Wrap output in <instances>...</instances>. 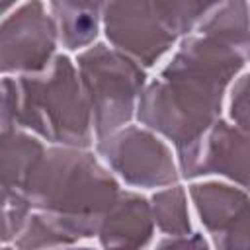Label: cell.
Returning a JSON list of instances; mask_svg holds the SVG:
<instances>
[{
  "label": "cell",
  "mask_w": 250,
  "mask_h": 250,
  "mask_svg": "<svg viewBox=\"0 0 250 250\" xmlns=\"http://www.w3.org/2000/svg\"><path fill=\"white\" fill-rule=\"evenodd\" d=\"M246 62L250 57L225 39L205 33L184 37L170 62L145 86L139 123L172 141L176 154L191 150L221 119L225 92Z\"/></svg>",
  "instance_id": "1"
},
{
  "label": "cell",
  "mask_w": 250,
  "mask_h": 250,
  "mask_svg": "<svg viewBox=\"0 0 250 250\" xmlns=\"http://www.w3.org/2000/svg\"><path fill=\"white\" fill-rule=\"evenodd\" d=\"M14 129H27L53 145L92 146V109L78 66L66 55H57L41 72L4 74L2 133Z\"/></svg>",
  "instance_id": "2"
},
{
  "label": "cell",
  "mask_w": 250,
  "mask_h": 250,
  "mask_svg": "<svg viewBox=\"0 0 250 250\" xmlns=\"http://www.w3.org/2000/svg\"><path fill=\"white\" fill-rule=\"evenodd\" d=\"M115 174L82 146H47L20 195L33 211L64 225L78 240L98 234L105 211L119 195Z\"/></svg>",
  "instance_id": "3"
},
{
  "label": "cell",
  "mask_w": 250,
  "mask_h": 250,
  "mask_svg": "<svg viewBox=\"0 0 250 250\" xmlns=\"http://www.w3.org/2000/svg\"><path fill=\"white\" fill-rule=\"evenodd\" d=\"M76 66L92 109L96 141L129 125L146 86L143 64L113 45L94 43L78 53Z\"/></svg>",
  "instance_id": "4"
},
{
  "label": "cell",
  "mask_w": 250,
  "mask_h": 250,
  "mask_svg": "<svg viewBox=\"0 0 250 250\" xmlns=\"http://www.w3.org/2000/svg\"><path fill=\"white\" fill-rule=\"evenodd\" d=\"M96 150L107 168L129 186L166 188L178 180L180 166L170 146L145 125H125L98 139Z\"/></svg>",
  "instance_id": "5"
},
{
  "label": "cell",
  "mask_w": 250,
  "mask_h": 250,
  "mask_svg": "<svg viewBox=\"0 0 250 250\" xmlns=\"http://www.w3.org/2000/svg\"><path fill=\"white\" fill-rule=\"evenodd\" d=\"M102 23L107 41L143 66L156 64L178 41L156 0H107Z\"/></svg>",
  "instance_id": "6"
},
{
  "label": "cell",
  "mask_w": 250,
  "mask_h": 250,
  "mask_svg": "<svg viewBox=\"0 0 250 250\" xmlns=\"http://www.w3.org/2000/svg\"><path fill=\"white\" fill-rule=\"evenodd\" d=\"M59 27L41 0H25L2 21L4 74H31L45 70L57 57Z\"/></svg>",
  "instance_id": "7"
},
{
  "label": "cell",
  "mask_w": 250,
  "mask_h": 250,
  "mask_svg": "<svg viewBox=\"0 0 250 250\" xmlns=\"http://www.w3.org/2000/svg\"><path fill=\"white\" fill-rule=\"evenodd\" d=\"M184 178L219 174L250 193V131L219 119L203 141L178 154Z\"/></svg>",
  "instance_id": "8"
},
{
  "label": "cell",
  "mask_w": 250,
  "mask_h": 250,
  "mask_svg": "<svg viewBox=\"0 0 250 250\" xmlns=\"http://www.w3.org/2000/svg\"><path fill=\"white\" fill-rule=\"evenodd\" d=\"M189 197L215 246L250 248V193L246 189L205 182L191 184Z\"/></svg>",
  "instance_id": "9"
},
{
  "label": "cell",
  "mask_w": 250,
  "mask_h": 250,
  "mask_svg": "<svg viewBox=\"0 0 250 250\" xmlns=\"http://www.w3.org/2000/svg\"><path fill=\"white\" fill-rule=\"evenodd\" d=\"M152 234V207L143 195L135 191H119L98 229L102 246L141 248L150 242Z\"/></svg>",
  "instance_id": "10"
},
{
  "label": "cell",
  "mask_w": 250,
  "mask_h": 250,
  "mask_svg": "<svg viewBox=\"0 0 250 250\" xmlns=\"http://www.w3.org/2000/svg\"><path fill=\"white\" fill-rule=\"evenodd\" d=\"M107 0H49L61 43L78 51L94 43Z\"/></svg>",
  "instance_id": "11"
},
{
  "label": "cell",
  "mask_w": 250,
  "mask_h": 250,
  "mask_svg": "<svg viewBox=\"0 0 250 250\" xmlns=\"http://www.w3.org/2000/svg\"><path fill=\"white\" fill-rule=\"evenodd\" d=\"M45 148L37 137L21 129L2 133V193H21Z\"/></svg>",
  "instance_id": "12"
},
{
  "label": "cell",
  "mask_w": 250,
  "mask_h": 250,
  "mask_svg": "<svg viewBox=\"0 0 250 250\" xmlns=\"http://www.w3.org/2000/svg\"><path fill=\"white\" fill-rule=\"evenodd\" d=\"M195 33L225 39L250 57V4L248 0H225Z\"/></svg>",
  "instance_id": "13"
},
{
  "label": "cell",
  "mask_w": 250,
  "mask_h": 250,
  "mask_svg": "<svg viewBox=\"0 0 250 250\" xmlns=\"http://www.w3.org/2000/svg\"><path fill=\"white\" fill-rule=\"evenodd\" d=\"M152 217L154 225L168 236H191L188 193L182 186H166L152 195Z\"/></svg>",
  "instance_id": "14"
},
{
  "label": "cell",
  "mask_w": 250,
  "mask_h": 250,
  "mask_svg": "<svg viewBox=\"0 0 250 250\" xmlns=\"http://www.w3.org/2000/svg\"><path fill=\"white\" fill-rule=\"evenodd\" d=\"M225 0H156L160 16L180 39L195 33Z\"/></svg>",
  "instance_id": "15"
},
{
  "label": "cell",
  "mask_w": 250,
  "mask_h": 250,
  "mask_svg": "<svg viewBox=\"0 0 250 250\" xmlns=\"http://www.w3.org/2000/svg\"><path fill=\"white\" fill-rule=\"evenodd\" d=\"M230 119L238 127L250 131V72L238 78L230 90Z\"/></svg>",
  "instance_id": "16"
},
{
  "label": "cell",
  "mask_w": 250,
  "mask_h": 250,
  "mask_svg": "<svg viewBox=\"0 0 250 250\" xmlns=\"http://www.w3.org/2000/svg\"><path fill=\"white\" fill-rule=\"evenodd\" d=\"M16 2H18V0H2V8H4V12L8 14V10H10V8H12Z\"/></svg>",
  "instance_id": "17"
}]
</instances>
